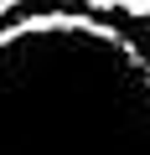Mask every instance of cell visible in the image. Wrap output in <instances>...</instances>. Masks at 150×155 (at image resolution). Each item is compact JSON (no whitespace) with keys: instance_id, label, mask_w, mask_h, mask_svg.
<instances>
[{"instance_id":"6da1fadb","label":"cell","mask_w":150,"mask_h":155,"mask_svg":"<svg viewBox=\"0 0 150 155\" xmlns=\"http://www.w3.org/2000/svg\"><path fill=\"white\" fill-rule=\"evenodd\" d=\"M0 155H150V62L88 16L0 31Z\"/></svg>"},{"instance_id":"7a4b0ae2","label":"cell","mask_w":150,"mask_h":155,"mask_svg":"<svg viewBox=\"0 0 150 155\" xmlns=\"http://www.w3.org/2000/svg\"><path fill=\"white\" fill-rule=\"evenodd\" d=\"M119 11H129V16H145V21H150V0H119Z\"/></svg>"},{"instance_id":"3957f363","label":"cell","mask_w":150,"mask_h":155,"mask_svg":"<svg viewBox=\"0 0 150 155\" xmlns=\"http://www.w3.org/2000/svg\"><path fill=\"white\" fill-rule=\"evenodd\" d=\"M88 11H119V0H83Z\"/></svg>"},{"instance_id":"277c9868","label":"cell","mask_w":150,"mask_h":155,"mask_svg":"<svg viewBox=\"0 0 150 155\" xmlns=\"http://www.w3.org/2000/svg\"><path fill=\"white\" fill-rule=\"evenodd\" d=\"M16 5H31V0H0V11H16Z\"/></svg>"}]
</instances>
